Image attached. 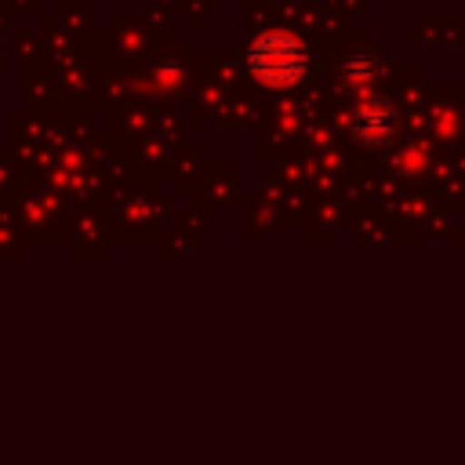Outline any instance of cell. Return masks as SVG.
<instances>
[{"mask_svg": "<svg viewBox=\"0 0 465 465\" xmlns=\"http://www.w3.org/2000/svg\"><path fill=\"white\" fill-rule=\"evenodd\" d=\"M243 65L265 87H291V84H298L305 76L309 51H305V44L294 33L269 29V33H262V36H254L247 44Z\"/></svg>", "mask_w": 465, "mask_h": 465, "instance_id": "cell-1", "label": "cell"}, {"mask_svg": "<svg viewBox=\"0 0 465 465\" xmlns=\"http://www.w3.org/2000/svg\"><path fill=\"white\" fill-rule=\"evenodd\" d=\"M352 127H356V134L367 138V142H385V138L392 134V113H389L385 105H374V102H371V105L356 109Z\"/></svg>", "mask_w": 465, "mask_h": 465, "instance_id": "cell-2", "label": "cell"}]
</instances>
